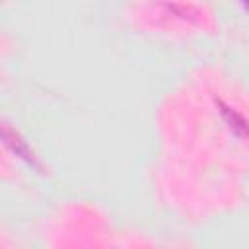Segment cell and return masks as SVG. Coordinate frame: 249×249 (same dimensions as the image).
Masks as SVG:
<instances>
[{"label": "cell", "instance_id": "cell-1", "mask_svg": "<svg viewBox=\"0 0 249 249\" xmlns=\"http://www.w3.org/2000/svg\"><path fill=\"white\" fill-rule=\"evenodd\" d=\"M241 2H243V6H245V10L249 12V0H241Z\"/></svg>", "mask_w": 249, "mask_h": 249}]
</instances>
